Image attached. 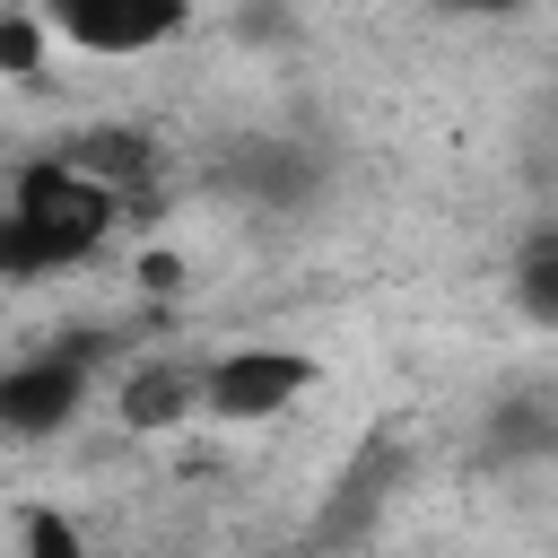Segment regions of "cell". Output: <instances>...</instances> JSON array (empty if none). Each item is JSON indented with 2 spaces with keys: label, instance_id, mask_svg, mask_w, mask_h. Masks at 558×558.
<instances>
[{
  "label": "cell",
  "instance_id": "7",
  "mask_svg": "<svg viewBox=\"0 0 558 558\" xmlns=\"http://www.w3.org/2000/svg\"><path fill=\"white\" fill-rule=\"evenodd\" d=\"M497 462H532V453H558V401L549 392H506L488 410V436H480Z\"/></svg>",
  "mask_w": 558,
  "mask_h": 558
},
{
  "label": "cell",
  "instance_id": "8",
  "mask_svg": "<svg viewBox=\"0 0 558 558\" xmlns=\"http://www.w3.org/2000/svg\"><path fill=\"white\" fill-rule=\"evenodd\" d=\"M384 480H392V436H375V445H366V462H357V471H340V497H331V514H323V541L366 532V523H375V506H384Z\"/></svg>",
  "mask_w": 558,
  "mask_h": 558
},
{
  "label": "cell",
  "instance_id": "2",
  "mask_svg": "<svg viewBox=\"0 0 558 558\" xmlns=\"http://www.w3.org/2000/svg\"><path fill=\"white\" fill-rule=\"evenodd\" d=\"M96 349H105V340H96V331H78V340H61L52 357L9 366V375H0V427H9L17 445L61 436V427L78 418V401H87V357H96Z\"/></svg>",
  "mask_w": 558,
  "mask_h": 558
},
{
  "label": "cell",
  "instance_id": "9",
  "mask_svg": "<svg viewBox=\"0 0 558 558\" xmlns=\"http://www.w3.org/2000/svg\"><path fill=\"white\" fill-rule=\"evenodd\" d=\"M44 26H52L44 9H9V17H0V70H9L17 87L44 78Z\"/></svg>",
  "mask_w": 558,
  "mask_h": 558
},
{
  "label": "cell",
  "instance_id": "3",
  "mask_svg": "<svg viewBox=\"0 0 558 558\" xmlns=\"http://www.w3.org/2000/svg\"><path fill=\"white\" fill-rule=\"evenodd\" d=\"M44 17L78 52H157L192 26V0H44Z\"/></svg>",
  "mask_w": 558,
  "mask_h": 558
},
{
  "label": "cell",
  "instance_id": "4",
  "mask_svg": "<svg viewBox=\"0 0 558 558\" xmlns=\"http://www.w3.org/2000/svg\"><path fill=\"white\" fill-rule=\"evenodd\" d=\"M305 384H314V357L305 349H227L209 366V418H235V427L279 418Z\"/></svg>",
  "mask_w": 558,
  "mask_h": 558
},
{
  "label": "cell",
  "instance_id": "11",
  "mask_svg": "<svg viewBox=\"0 0 558 558\" xmlns=\"http://www.w3.org/2000/svg\"><path fill=\"white\" fill-rule=\"evenodd\" d=\"M17 541H26L35 558H70V549H78V532H70L61 514H26V523H17Z\"/></svg>",
  "mask_w": 558,
  "mask_h": 558
},
{
  "label": "cell",
  "instance_id": "12",
  "mask_svg": "<svg viewBox=\"0 0 558 558\" xmlns=\"http://www.w3.org/2000/svg\"><path fill=\"white\" fill-rule=\"evenodd\" d=\"M140 288H148V296H174V288H183V262H174V253H148V262H140Z\"/></svg>",
  "mask_w": 558,
  "mask_h": 558
},
{
  "label": "cell",
  "instance_id": "6",
  "mask_svg": "<svg viewBox=\"0 0 558 558\" xmlns=\"http://www.w3.org/2000/svg\"><path fill=\"white\" fill-rule=\"evenodd\" d=\"M192 410H209V366H201V375L148 366V375L122 384V418H131V427H174V418H192Z\"/></svg>",
  "mask_w": 558,
  "mask_h": 558
},
{
  "label": "cell",
  "instance_id": "1",
  "mask_svg": "<svg viewBox=\"0 0 558 558\" xmlns=\"http://www.w3.org/2000/svg\"><path fill=\"white\" fill-rule=\"evenodd\" d=\"M113 227H122V192L96 183V174L70 166V157H44V166L17 174V201H9V227H0V270H9V279L70 270V262H87Z\"/></svg>",
  "mask_w": 558,
  "mask_h": 558
},
{
  "label": "cell",
  "instance_id": "10",
  "mask_svg": "<svg viewBox=\"0 0 558 558\" xmlns=\"http://www.w3.org/2000/svg\"><path fill=\"white\" fill-rule=\"evenodd\" d=\"M514 296H523L532 323L558 331V235H532V253H523V270H514Z\"/></svg>",
  "mask_w": 558,
  "mask_h": 558
},
{
  "label": "cell",
  "instance_id": "5",
  "mask_svg": "<svg viewBox=\"0 0 558 558\" xmlns=\"http://www.w3.org/2000/svg\"><path fill=\"white\" fill-rule=\"evenodd\" d=\"M61 157H70V166H87V174H96V183H113V192H131V183H148V174H157V140H148V131H122V122L78 131Z\"/></svg>",
  "mask_w": 558,
  "mask_h": 558
},
{
  "label": "cell",
  "instance_id": "13",
  "mask_svg": "<svg viewBox=\"0 0 558 558\" xmlns=\"http://www.w3.org/2000/svg\"><path fill=\"white\" fill-rule=\"evenodd\" d=\"M436 9H453V17H506V9H523V0H436Z\"/></svg>",
  "mask_w": 558,
  "mask_h": 558
}]
</instances>
